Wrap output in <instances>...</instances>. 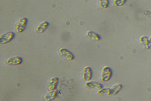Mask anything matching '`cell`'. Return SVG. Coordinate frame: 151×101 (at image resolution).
Segmentation results:
<instances>
[{
    "mask_svg": "<svg viewBox=\"0 0 151 101\" xmlns=\"http://www.w3.org/2000/svg\"><path fill=\"white\" fill-rule=\"evenodd\" d=\"M99 8L101 9L106 8L109 4V0H98Z\"/></svg>",
    "mask_w": 151,
    "mask_h": 101,
    "instance_id": "cell-13",
    "label": "cell"
},
{
    "mask_svg": "<svg viewBox=\"0 0 151 101\" xmlns=\"http://www.w3.org/2000/svg\"><path fill=\"white\" fill-rule=\"evenodd\" d=\"M122 87V86L119 84H117L113 86L110 89V95L114 96L116 94Z\"/></svg>",
    "mask_w": 151,
    "mask_h": 101,
    "instance_id": "cell-12",
    "label": "cell"
},
{
    "mask_svg": "<svg viewBox=\"0 0 151 101\" xmlns=\"http://www.w3.org/2000/svg\"><path fill=\"white\" fill-rule=\"evenodd\" d=\"M85 35L88 39L93 41H98L101 39V37L99 34L91 31H86Z\"/></svg>",
    "mask_w": 151,
    "mask_h": 101,
    "instance_id": "cell-8",
    "label": "cell"
},
{
    "mask_svg": "<svg viewBox=\"0 0 151 101\" xmlns=\"http://www.w3.org/2000/svg\"><path fill=\"white\" fill-rule=\"evenodd\" d=\"M58 53L61 57L68 61H71L74 58L73 54L65 49L62 48L59 49L58 50Z\"/></svg>",
    "mask_w": 151,
    "mask_h": 101,
    "instance_id": "cell-3",
    "label": "cell"
},
{
    "mask_svg": "<svg viewBox=\"0 0 151 101\" xmlns=\"http://www.w3.org/2000/svg\"><path fill=\"white\" fill-rule=\"evenodd\" d=\"M86 87L88 89L96 91H99L103 87L102 85L94 81H88L85 84Z\"/></svg>",
    "mask_w": 151,
    "mask_h": 101,
    "instance_id": "cell-5",
    "label": "cell"
},
{
    "mask_svg": "<svg viewBox=\"0 0 151 101\" xmlns=\"http://www.w3.org/2000/svg\"><path fill=\"white\" fill-rule=\"evenodd\" d=\"M22 61L21 57L18 56L13 57L7 59L5 61V63L8 65H15L20 64Z\"/></svg>",
    "mask_w": 151,
    "mask_h": 101,
    "instance_id": "cell-7",
    "label": "cell"
},
{
    "mask_svg": "<svg viewBox=\"0 0 151 101\" xmlns=\"http://www.w3.org/2000/svg\"><path fill=\"white\" fill-rule=\"evenodd\" d=\"M57 91L55 89L50 91L47 93L44 97V100L50 101L54 99L57 96Z\"/></svg>",
    "mask_w": 151,
    "mask_h": 101,
    "instance_id": "cell-11",
    "label": "cell"
},
{
    "mask_svg": "<svg viewBox=\"0 0 151 101\" xmlns=\"http://www.w3.org/2000/svg\"><path fill=\"white\" fill-rule=\"evenodd\" d=\"M49 23L47 21H42L39 23L35 28L36 32L38 33H43L47 28Z\"/></svg>",
    "mask_w": 151,
    "mask_h": 101,
    "instance_id": "cell-9",
    "label": "cell"
},
{
    "mask_svg": "<svg viewBox=\"0 0 151 101\" xmlns=\"http://www.w3.org/2000/svg\"><path fill=\"white\" fill-rule=\"evenodd\" d=\"M92 76V71L91 68L88 67H85L82 72V79L84 82L90 81Z\"/></svg>",
    "mask_w": 151,
    "mask_h": 101,
    "instance_id": "cell-6",
    "label": "cell"
},
{
    "mask_svg": "<svg viewBox=\"0 0 151 101\" xmlns=\"http://www.w3.org/2000/svg\"><path fill=\"white\" fill-rule=\"evenodd\" d=\"M15 36L14 33L12 32H8L1 34L0 36V43L6 44L12 40Z\"/></svg>",
    "mask_w": 151,
    "mask_h": 101,
    "instance_id": "cell-4",
    "label": "cell"
},
{
    "mask_svg": "<svg viewBox=\"0 0 151 101\" xmlns=\"http://www.w3.org/2000/svg\"><path fill=\"white\" fill-rule=\"evenodd\" d=\"M27 19L25 17L21 18L16 22L14 26V29L17 33H20L24 30L26 27Z\"/></svg>",
    "mask_w": 151,
    "mask_h": 101,
    "instance_id": "cell-2",
    "label": "cell"
},
{
    "mask_svg": "<svg viewBox=\"0 0 151 101\" xmlns=\"http://www.w3.org/2000/svg\"><path fill=\"white\" fill-rule=\"evenodd\" d=\"M97 94L100 96H108L110 95V89L102 88L98 91Z\"/></svg>",
    "mask_w": 151,
    "mask_h": 101,
    "instance_id": "cell-14",
    "label": "cell"
},
{
    "mask_svg": "<svg viewBox=\"0 0 151 101\" xmlns=\"http://www.w3.org/2000/svg\"><path fill=\"white\" fill-rule=\"evenodd\" d=\"M112 71L111 69L108 67L103 68L101 72L100 79L102 82L107 81L112 76Z\"/></svg>",
    "mask_w": 151,
    "mask_h": 101,
    "instance_id": "cell-1",
    "label": "cell"
},
{
    "mask_svg": "<svg viewBox=\"0 0 151 101\" xmlns=\"http://www.w3.org/2000/svg\"><path fill=\"white\" fill-rule=\"evenodd\" d=\"M127 0H113V5L116 7H120L123 5Z\"/></svg>",
    "mask_w": 151,
    "mask_h": 101,
    "instance_id": "cell-15",
    "label": "cell"
},
{
    "mask_svg": "<svg viewBox=\"0 0 151 101\" xmlns=\"http://www.w3.org/2000/svg\"><path fill=\"white\" fill-rule=\"evenodd\" d=\"M58 81V79L57 78L54 77L51 78L48 83V90L50 91L55 89L57 87Z\"/></svg>",
    "mask_w": 151,
    "mask_h": 101,
    "instance_id": "cell-10",
    "label": "cell"
}]
</instances>
